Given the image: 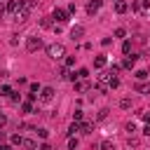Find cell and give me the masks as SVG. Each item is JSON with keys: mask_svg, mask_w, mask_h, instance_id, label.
I'll return each instance as SVG.
<instances>
[{"mask_svg": "<svg viewBox=\"0 0 150 150\" xmlns=\"http://www.w3.org/2000/svg\"><path fill=\"white\" fill-rule=\"evenodd\" d=\"M47 56L49 59H61V56H66V47L61 42H52V45H47Z\"/></svg>", "mask_w": 150, "mask_h": 150, "instance_id": "obj_1", "label": "cell"}, {"mask_svg": "<svg viewBox=\"0 0 150 150\" xmlns=\"http://www.w3.org/2000/svg\"><path fill=\"white\" fill-rule=\"evenodd\" d=\"M68 9H63V7H54V12H52V19H56V23H66L68 21Z\"/></svg>", "mask_w": 150, "mask_h": 150, "instance_id": "obj_2", "label": "cell"}, {"mask_svg": "<svg viewBox=\"0 0 150 150\" xmlns=\"http://www.w3.org/2000/svg\"><path fill=\"white\" fill-rule=\"evenodd\" d=\"M40 47H42V40H40V38H35V35H30V38L26 40V49H28V52H38Z\"/></svg>", "mask_w": 150, "mask_h": 150, "instance_id": "obj_3", "label": "cell"}, {"mask_svg": "<svg viewBox=\"0 0 150 150\" xmlns=\"http://www.w3.org/2000/svg\"><path fill=\"white\" fill-rule=\"evenodd\" d=\"M52 98H54V89H52V87H42V89H40V101L49 103Z\"/></svg>", "mask_w": 150, "mask_h": 150, "instance_id": "obj_4", "label": "cell"}, {"mask_svg": "<svg viewBox=\"0 0 150 150\" xmlns=\"http://www.w3.org/2000/svg\"><path fill=\"white\" fill-rule=\"evenodd\" d=\"M21 7H23V0H9V2H7V12H9V14H16Z\"/></svg>", "mask_w": 150, "mask_h": 150, "instance_id": "obj_5", "label": "cell"}, {"mask_svg": "<svg viewBox=\"0 0 150 150\" xmlns=\"http://www.w3.org/2000/svg\"><path fill=\"white\" fill-rule=\"evenodd\" d=\"M101 5H103V0H89V2H87V12H89V14H96V12L101 9Z\"/></svg>", "mask_w": 150, "mask_h": 150, "instance_id": "obj_6", "label": "cell"}, {"mask_svg": "<svg viewBox=\"0 0 150 150\" xmlns=\"http://www.w3.org/2000/svg\"><path fill=\"white\" fill-rule=\"evenodd\" d=\"M108 66V59H105V54H98L96 59H94V68L96 70H101V68H105Z\"/></svg>", "mask_w": 150, "mask_h": 150, "instance_id": "obj_7", "label": "cell"}, {"mask_svg": "<svg viewBox=\"0 0 150 150\" xmlns=\"http://www.w3.org/2000/svg\"><path fill=\"white\" fill-rule=\"evenodd\" d=\"M136 59H138L136 54H131V56H127V59L122 61V68H127V70H131V68L136 66Z\"/></svg>", "mask_w": 150, "mask_h": 150, "instance_id": "obj_8", "label": "cell"}, {"mask_svg": "<svg viewBox=\"0 0 150 150\" xmlns=\"http://www.w3.org/2000/svg\"><path fill=\"white\" fill-rule=\"evenodd\" d=\"M82 35H84V28H82V26H73V28H70V38H73V40H80Z\"/></svg>", "mask_w": 150, "mask_h": 150, "instance_id": "obj_9", "label": "cell"}, {"mask_svg": "<svg viewBox=\"0 0 150 150\" xmlns=\"http://www.w3.org/2000/svg\"><path fill=\"white\" fill-rule=\"evenodd\" d=\"M127 9H129V5H127L124 0H117V2H115V12H117V14H124Z\"/></svg>", "mask_w": 150, "mask_h": 150, "instance_id": "obj_10", "label": "cell"}, {"mask_svg": "<svg viewBox=\"0 0 150 150\" xmlns=\"http://www.w3.org/2000/svg\"><path fill=\"white\" fill-rule=\"evenodd\" d=\"M94 122H80V134H91Z\"/></svg>", "mask_w": 150, "mask_h": 150, "instance_id": "obj_11", "label": "cell"}, {"mask_svg": "<svg viewBox=\"0 0 150 150\" xmlns=\"http://www.w3.org/2000/svg\"><path fill=\"white\" fill-rule=\"evenodd\" d=\"M136 91H141V94H150V82H138V84H136Z\"/></svg>", "mask_w": 150, "mask_h": 150, "instance_id": "obj_12", "label": "cell"}, {"mask_svg": "<svg viewBox=\"0 0 150 150\" xmlns=\"http://www.w3.org/2000/svg\"><path fill=\"white\" fill-rule=\"evenodd\" d=\"M87 89H89V84H87L84 80H77V82H75V91H87Z\"/></svg>", "mask_w": 150, "mask_h": 150, "instance_id": "obj_13", "label": "cell"}, {"mask_svg": "<svg viewBox=\"0 0 150 150\" xmlns=\"http://www.w3.org/2000/svg\"><path fill=\"white\" fill-rule=\"evenodd\" d=\"M77 131H80V122H73V124L68 127V131H66V134H68V136H73V134H77Z\"/></svg>", "mask_w": 150, "mask_h": 150, "instance_id": "obj_14", "label": "cell"}, {"mask_svg": "<svg viewBox=\"0 0 150 150\" xmlns=\"http://www.w3.org/2000/svg\"><path fill=\"white\" fill-rule=\"evenodd\" d=\"M21 145H23V148H28V150H35V148H38L33 138H23V143H21Z\"/></svg>", "mask_w": 150, "mask_h": 150, "instance_id": "obj_15", "label": "cell"}, {"mask_svg": "<svg viewBox=\"0 0 150 150\" xmlns=\"http://www.w3.org/2000/svg\"><path fill=\"white\" fill-rule=\"evenodd\" d=\"M40 26L42 28H52V16H42L40 19Z\"/></svg>", "mask_w": 150, "mask_h": 150, "instance_id": "obj_16", "label": "cell"}, {"mask_svg": "<svg viewBox=\"0 0 150 150\" xmlns=\"http://www.w3.org/2000/svg\"><path fill=\"white\" fill-rule=\"evenodd\" d=\"M73 122H84V112L82 110H75L73 112Z\"/></svg>", "mask_w": 150, "mask_h": 150, "instance_id": "obj_17", "label": "cell"}, {"mask_svg": "<svg viewBox=\"0 0 150 150\" xmlns=\"http://www.w3.org/2000/svg\"><path fill=\"white\" fill-rule=\"evenodd\" d=\"M9 141H12V145H21V143H23V136H21V134H14Z\"/></svg>", "mask_w": 150, "mask_h": 150, "instance_id": "obj_18", "label": "cell"}, {"mask_svg": "<svg viewBox=\"0 0 150 150\" xmlns=\"http://www.w3.org/2000/svg\"><path fill=\"white\" fill-rule=\"evenodd\" d=\"M101 150H117V148H115L112 141H103V143H101Z\"/></svg>", "mask_w": 150, "mask_h": 150, "instance_id": "obj_19", "label": "cell"}, {"mask_svg": "<svg viewBox=\"0 0 150 150\" xmlns=\"http://www.w3.org/2000/svg\"><path fill=\"white\" fill-rule=\"evenodd\" d=\"M122 52H124L127 56L131 54V42H129V40H124V42H122Z\"/></svg>", "mask_w": 150, "mask_h": 150, "instance_id": "obj_20", "label": "cell"}, {"mask_svg": "<svg viewBox=\"0 0 150 150\" xmlns=\"http://www.w3.org/2000/svg\"><path fill=\"white\" fill-rule=\"evenodd\" d=\"M84 77H89V68H80L77 70V80H84Z\"/></svg>", "mask_w": 150, "mask_h": 150, "instance_id": "obj_21", "label": "cell"}, {"mask_svg": "<svg viewBox=\"0 0 150 150\" xmlns=\"http://www.w3.org/2000/svg\"><path fill=\"white\" fill-rule=\"evenodd\" d=\"M0 94H2V96H12V87H9V84H2V87H0Z\"/></svg>", "mask_w": 150, "mask_h": 150, "instance_id": "obj_22", "label": "cell"}, {"mask_svg": "<svg viewBox=\"0 0 150 150\" xmlns=\"http://www.w3.org/2000/svg\"><path fill=\"white\" fill-rule=\"evenodd\" d=\"M120 108H122V110H129V108H131V98H122V101H120Z\"/></svg>", "mask_w": 150, "mask_h": 150, "instance_id": "obj_23", "label": "cell"}, {"mask_svg": "<svg viewBox=\"0 0 150 150\" xmlns=\"http://www.w3.org/2000/svg\"><path fill=\"white\" fill-rule=\"evenodd\" d=\"M108 87H110V89H115V87H120V80L110 75V80H108Z\"/></svg>", "mask_w": 150, "mask_h": 150, "instance_id": "obj_24", "label": "cell"}, {"mask_svg": "<svg viewBox=\"0 0 150 150\" xmlns=\"http://www.w3.org/2000/svg\"><path fill=\"white\" fill-rule=\"evenodd\" d=\"M35 134H38L40 138H47V136H49V131H47L45 127H40V129H35Z\"/></svg>", "mask_w": 150, "mask_h": 150, "instance_id": "obj_25", "label": "cell"}, {"mask_svg": "<svg viewBox=\"0 0 150 150\" xmlns=\"http://www.w3.org/2000/svg\"><path fill=\"white\" fill-rule=\"evenodd\" d=\"M68 150H77V138H68Z\"/></svg>", "mask_w": 150, "mask_h": 150, "instance_id": "obj_26", "label": "cell"}, {"mask_svg": "<svg viewBox=\"0 0 150 150\" xmlns=\"http://www.w3.org/2000/svg\"><path fill=\"white\" fill-rule=\"evenodd\" d=\"M145 77H148V73H145V70H136V80H138V82H143Z\"/></svg>", "mask_w": 150, "mask_h": 150, "instance_id": "obj_27", "label": "cell"}, {"mask_svg": "<svg viewBox=\"0 0 150 150\" xmlns=\"http://www.w3.org/2000/svg\"><path fill=\"white\" fill-rule=\"evenodd\" d=\"M96 89H98V91H101V94H105V91H108V89H110V87H108V84H105V82H98V84H96Z\"/></svg>", "mask_w": 150, "mask_h": 150, "instance_id": "obj_28", "label": "cell"}, {"mask_svg": "<svg viewBox=\"0 0 150 150\" xmlns=\"http://www.w3.org/2000/svg\"><path fill=\"white\" fill-rule=\"evenodd\" d=\"M21 110H23V112H33V105H30V101L21 103Z\"/></svg>", "mask_w": 150, "mask_h": 150, "instance_id": "obj_29", "label": "cell"}, {"mask_svg": "<svg viewBox=\"0 0 150 150\" xmlns=\"http://www.w3.org/2000/svg\"><path fill=\"white\" fill-rule=\"evenodd\" d=\"M127 131L134 136V134H136V124H134V122H127Z\"/></svg>", "mask_w": 150, "mask_h": 150, "instance_id": "obj_30", "label": "cell"}, {"mask_svg": "<svg viewBox=\"0 0 150 150\" xmlns=\"http://www.w3.org/2000/svg\"><path fill=\"white\" fill-rule=\"evenodd\" d=\"M70 66H75V56H66V68H70Z\"/></svg>", "mask_w": 150, "mask_h": 150, "instance_id": "obj_31", "label": "cell"}, {"mask_svg": "<svg viewBox=\"0 0 150 150\" xmlns=\"http://www.w3.org/2000/svg\"><path fill=\"white\" fill-rule=\"evenodd\" d=\"M127 143H129V148H136V145H138V138H134V136H129V141H127Z\"/></svg>", "mask_w": 150, "mask_h": 150, "instance_id": "obj_32", "label": "cell"}, {"mask_svg": "<svg viewBox=\"0 0 150 150\" xmlns=\"http://www.w3.org/2000/svg\"><path fill=\"white\" fill-rule=\"evenodd\" d=\"M124 35H127L124 28H117V30H115V38H124Z\"/></svg>", "mask_w": 150, "mask_h": 150, "instance_id": "obj_33", "label": "cell"}, {"mask_svg": "<svg viewBox=\"0 0 150 150\" xmlns=\"http://www.w3.org/2000/svg\"><path fill=\"white\" fill-rule=\"evenodd\" d=\"M40 89H42V87H40V84H38V82H33V84H30V91H33V94H38V91H40Z\"/></svg>", "mask_w": 150, "mask_h": 150, "instance_id": "obj_34", "label": "cell"}, {"mask_svg": "<svg viewBox=\"0 0 150 150\" xmlns=\"http://www.w3.org/2000/svg\"><path fill=\"white\" fill-rule=\"evenodd\" d=\"M5 124H7V115H5V112H0V129H2Z\"/></svg>", "mask_w": 150, "mask_h": 150, "instance_id": "obj_35", "label": "cell"}, {"mask_svg": "<svg viewBox=\"0 0 150 150\" xmlns=\"http://www.w3.org/2000/svg\"><path fill=\"white\" fill-rule=\"evenodd\" d=\"M9 98H12V103H19V101H21V96H19V94H14V91H12V96H9Z\"/></svg>", "mask_w": 150, "mask_h": 150, "instance_id": "obj_36", "label": "cell"}, {"mask_svg": "<svg viewBox=\"0 0 150 150\" xmlns=\"http://www.w3.org/2000/svg\"><path fill=\"white\" fill-rule=\"evenodd\" d=\"M40 150H52V145H49V143H42V145H40Z\"/></svg>", "mask_w": 150, "mask_h": 150, "instance_id": "obj_37", "label": "cell"}, {"mask_svg": "<svg viewBox=\"0 0 150 150\" xmlns=\"http://www.w3.org/2000/svg\"><path fill=\"white\" fill-rule=\"evenodd\" d=\"M0 150H12V145H7V143H0Z\"/></svg>", "mask_w": 150, "mask_h": 150, "instance_id": "obj_38", "label": "cell"}, {"mask_svg": "<svg viewBox=\"0 0 150 150\" xmlns=\"http://www.w3.org/2000/svg\"><path fill=\"white\" fill-rule=\"evenodd\" d=\"M143 120H145V122L150 124V112H143Z\"/></svg>", "mask_w": 150, "mask_h": 150, "instance_id": "obj_39", "label": "cell"}, {"mask_svg": "<svg viewBox=\"0 0 150 150\" xmlns=\"http://www.w3.org/2000/svg\"><path fill=\"white\" fill-rule=\"evenodd\" d=\"M143 134H145V136H150V124H148V127L143 129Z\"/></svg>", "mask_w": 150, "mask_h": 150, "instance_id": "obj_40", "label": "cell"}, {"mask_svg": "<svg viewBox=\"0 0 150 150\" xmlns=\"http://www.w3.org/2000/svg\"><path fill=\"white\" fill-rule=\"evenodd\" d=\"M2 16H5V7L0 5V19H2Z\"/></svg>", "mask_w": 150, "mask_h": 150, "instance_id": "obj_41", "label": "cell"}, {"mask_svg": "<svg viewBox=\"0 0 150 150\" xmlns=\"http://www.w3.org/2000/svg\"><path fill=\"white\" fill-rule=\"evenodd\" d=\"M2 138H5V134H2V131H0V141H2Z\"/></svg>", "mask_w": 150, "mask_h": 150, "instance_id": "obj_42", "label": "cell"}, {"mask_svg": "<svg viewBox=\"0 0 150 150\" xmlns=\"http://www.w3.org/2000/svg\"><path fill=\"white\" fill-rule=\"evenodd\" d=\"M115 2H117V0H115Z\"/></svg>", "mask_w": 150, "mask_h": 150, "instance_id": "obj_43", "label": "cell"}]
</instances>
